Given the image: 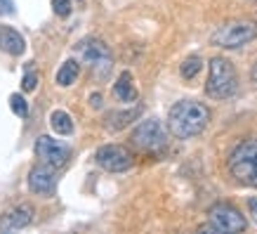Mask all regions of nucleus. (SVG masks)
Segmentation results:
<instances>
[{
	"mask_svg": "<svg viewBox=\"0 0 257 234\" xmlns=\"http://www.w3.org/2000/svg\"><path fill=\"white\" fill-rule=\"evenodd\" d=\"M210 123V109L196 100H179L168 111V128L177 140H191Z\"/></svg>",
	"mask_w": 257,
	"mask_h": 234,
	"instance_id": "f257e3e1",
	"label": "nucleus"
},
{
	"mask_svg": "<svg viewBox=\"0 0 257 234\" xmlns=\"http://www.w3.org/2000/svg\"><path fill=\"white\" fill-rule=\"evenodd\" d=\"M229 173L245 187H257V137L236 144L229 154Z\"/></svg>",
	"mask_w": 257,
	"mask_h": 234,
	"instance_id": "f03ea898",
	"label": "nucleus"
},
{
	"mask_svg": "<svg viewBox=\"0 0 257 234\" xmlns=\"http://www.w3.org/2000/svg\"><path fill=\"white\" fill-rule=\"evenodd\" d=\"M210 71H208V83H205V93L212 100H226L238 90V76H236L234 64L224 59V57H212Z\"/></svg>",
	"mask_w": 257,
	"mask_h": 234,
	"instance_id": "7ed1b4c3",
	"label": "nucleus"
},
{
	"mask_svg": "<svg viewBox=\"0 0 257 234\" xmlns=\"http://www.w3.org/2000/svg\"><path fill=\"white\" fill-rule=\"evenodd\" d=\"M76 57L83 62L87 69L92 71L97 78H106L113 69V55H111L109 45L99 38H83L76 45Z\"/></svg>",
	"mask_w": 257,
	"mask_h": 234,
	"instance_id": "20e7f679",
	"label": "nucleus"
},
{
	"mask_svg": "<svg viewBox=\"0 0 257 234\" xmlns=\"http://www.w3.org/2000/svg\"><path fill=\"white\" fill-rule=\"evenodd\" d=\"M257 38V22L252 19H236V22L222 24L217 31L212 33V45L224 47V50H236L245 43Z\"/></svg>",
	"mask_w": 257,
	"mask_h": 234,
	"instance_id": "39448f33",
	"label": "nucleus"
},
{
	"mask_svg": "<svg viewBox=\"0 0 257 234\" xmlns=\"http://www.w3.org/2000/svg\"><path fill=\"white\" fill-rule=\"evenodd\" d=\"M208 220H210V225H203L201 229L203 232H243L245 227H248V222H245V218H243L241 213H238V208H234V206H229V203H215L210 208V213H208Z\"/></svg>",
	"mask_w": 257,
	"mask_h": 234,
	"instance_id": "423d86ee",
	"label": "nucleus"
},
{
	"mask_svg": "<svg viewBox=\"0 0 257 234\" xmlns=\"http://www.w3.org/2000/svg\"><path fill=\"white\" fill-rule=\"evenodd\" d=\"M133 144L142 151H158V149H163L168 144V133H165V128L161 121L156 118H147V121H142L137 128L133 130Z\"/></svg>",
	"mask_w": 257,
	"mask_h": 234,
	"instance_id": "0eeeda50",
	"label": "nucleus"
},
{
	"mask_svg": "<svg viewBox=\"0 0 257 234\" xmlns=\"http://www.w3.org/2000/svg\"><path fill=\"white\" fill-rule=\"evenodd\" d=\"M94 161H97V166H101L104 171L123 173V171H127V168H133L135 156H133V151L127 147H123V144H104V147L97 149Z\"/></svg>",
	"mask_w": 257,
	"mask_h": 234,
	"instance_id": "6e6552de",
	"label": "nucleus"
},
{
	"mask_svg": "<svg viewBox=\"0 0 257 234\" xmlns=\"http://www.w3.org/2000/svg\"><path fill=\"white\" fill-rule=\"evenodd\" d=\"M36 156H38L43 164L52 166V168H62L71 156V149L64 142L50 137V135H40L36 140Z\"/></svg>",
	"mask_w": 257,
	"mask_h": 234,
	"instance_id": "1a4fd4ad",
	"label": "nucleus"
},
{
	"mask_svg": "<svg viewBox=\"0 0 257 234\" xmlns=\"http://www.w3.org/2000/svg\"><path fill=\"white\" fill-rule=\"evenodd\" d=\"M29 189L33 194H40V196H52L57 189V175H55V168L47 166L40 161L36 168H31L29 173Z\"/></svg>",
	"mask_w": 257,
	"mask_h": 234,
	"instance_id": "9d476101",
	"label": "nucleus"
},
{
	"mask_svg": "<svg viewBox=\"0 0 257 234\" xmlns=\"http://www.w3.org/2000/svg\"><path fill=\"white\" fill-rule=\"evenodd\" d=\"M33 222V206L31 203H19L8 213L0 215V232H19Z\"/></svg>",
	"mask_w": 257,
	"mask_h": 234,
	"instance_id": "9b49d317",
	"label": "nucleus"
},
{
	"mask_svg": "<svg viewBox=\"0 0 257 234\" xmlns=\"http://www.w3.org/2000/svg\"><path fill=\"white\" fill-rule=\"evenodd\" d=\"M0 50L12 57H19L26 52V40L12 26H0Z\"/></svg>",
	"mask_w": 257,
	"mask_h": 234,
	"instance_id": "f8f14e48",
	"label": "nucleus"
},
{
	"mask_svg": "<svg viewBox=\"0 0 257 234\" xmlns=\"http://www.w3.org/2000/svg\"><path fill=\"white\" fill-rule=\"evenodd\" d=\"M113 95H116L120 102H137L140 93H137V88H135V81H133V73H130V71H123V73L118 76L116 86H113Z\"/></svg>",
	"mask_w": 257,
	"mask_h": 234,
	"instance_id": "ddd939ff",
	"label": "nucleus"
},
{
	"mask_svg": "<svg viewBox=\"0 0 257 234\" xmlns=\"http://www.w3.org/2000/svg\"><path fill=\"white\" fill-rule=\"evenodd\" d=\"M142 114V107H133V109L127 111H113L106 116V128L109 130H123L125 125H130L135 118H140Z\"/></svg>",
	"mask_w": 257,
	"mask_h": 234,
	"instance_id": "4468645a",
	"label": "nucleus"
},
{
	"mask_svg": "<svg viewBox=\"0 0 257 234\" xmlns=\"http://www.w3.org/2000/svg\"><path fill=\"white\" fill-rule=\"evenodd\" d=\"M80 73V64L78 59H66V62L59 66V71H57V83L62 88H69L76 83V78H78Z\"/></svg>",
	"mask_w": 257,
	"mask_h": 234,
	"instance_id": "2eb2a0df",
	"label": "nucleus"
},
{
	"mask_svg": "<svg viewBox=\"0 0 257 234\" xmlns=\"http://www.w3.org/2000/svg\"><path fill=\"white\" fill-rule=\"evenodd\" d=\"M50 125H52V130H55L57 135H71L73 133V121H71V116L62 109H57V111L50 114Z\"/></svg>",
	"mask_w": 257,
	"mask_h": 234,
	"instance_id": "dca6fc26",
	"label": "nucleus"
},
{
	"mask_svg": "<svg viewBox=\"0 0 257 234\" xmlns=\"http://www.w3.org/2000/svg\"><path fill=\"white\" fill-rule=\"evenodd\" d=\"M203 69V59L198 55H191L187 57L184 62H182V66H179V73H182V78H187V81H191V78L198 76V71Z\"/></svg>",
	"mask_w": 257,
	"mask_h": 234,
	"instance_id": "f3484780",
	"label": "nucleus"
},
{
	"mask_svg": "<svg viewBox=\"0 0 257 234\" xmlns=\"http://www.w3.org/2000/svg\"><path fill=\"white\" fill-rule=\"evenodd\" d=\"M10 109L15 111V116H19V118H24L29 114V104H26V100L22 97V93L10 95Z\"/></svg>",
	"mask_w": 257,
	"mask_h": 234,
	"instance_id": "a211bd4d",
	"label": "nucleus"
},
{
	"mask_svg": "<svg viewBox=\"0 0 257 234\" xmlns=\"http://www.w3.org/2000/svg\"><path fill=\"white\" fill-rule=\"evenodd\" d=\"M52 10L57 17H69L71 15V0H52Z\"/></svg>",
	"mask_w": 257,
	"mask_h": 234,
	"instance_id": "6ab92c4d",
	"label": "nucleus"
},
{
	"mask_svg": "<svg viewBox=\"0 0 257 234\" xmlns=\"http://www.w3.org/2000/svg\"><path fill=\"white\" fill-rule=\"evenodd\" d=\"M36 86H38V73L29 71V73L24 76V81H22V90H24V93H33V90H36Z\"/></svg>",
	"mask_w": 257,
	"mask_h": 234,
	"instance_id": "aec40b11",
	"label": "nucleus"
},
{
	"mask_svg": "<svg viewBox=\"0 0 257 234\" xmlns=\"http://www.w3.org/2000/svg\"><path fill=\"white\" fill-rule=\"evenodd\" d=\"M15 15V3L12 0H0V15Z\"/></svg>",
	"mask_w": 257,
	"mask_h": 234,
	"instance_id": "412c9836",
	"label": "nucleus"
},
{
	"mask_svg": "<svg viewBox=\"0 0 257 234\" xmlns=\"http://www.w3.org/2000/svg\"><path fill=\"white\" fill-rule=\"evenodd\" d=\"M248 208H250V215H252V220L257 222V196L248 199Z\"/></svg>",
	"mask_w": 257,
	"mask_h": 234,
	"instance_id": "4be33fe9",
	"label": "nucleus"
},
{
	"mask_svg": "<svg viewBox=\"0 0 257 234\" xmlns=\"http://www.w3.org/2000/svg\"><path fill=\"white\" fill-rule=\"evenodd\" d=\"M90 100H92V107H99V104H101V97H99V95H92Z\"/></svg>",
	"mask_w": 257,
	"mask_h": 234,
	"instance_id": "5701e85b",
	"label": "nucleus"
},
{
	"mask_svg": "<svg viewBox=\"0 0 257 234\" xmlns=\"http://www.w3.org/2000/svg\"><path fill=\"white\" fill-rule=\"evenodd\" d=\"M250 76H252V81H255V83H257V64H255V66H252V71H250Z\"/></svg>",
	"mask_w": 257,
	"mask_h": 234,
	"instance_id": "b1692460",
	"label": "nucleus"
}]
</instances>
